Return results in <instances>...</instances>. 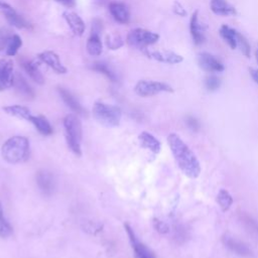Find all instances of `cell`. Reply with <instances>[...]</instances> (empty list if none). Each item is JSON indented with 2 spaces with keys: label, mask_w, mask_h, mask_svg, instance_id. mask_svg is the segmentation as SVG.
<instances>
[{
  "label": "cell",
  "mask_w": 258,
  "mask_h": 258,
  "mask_svg": "<svg viewBox=\"0 0 258 258\" xmlns=\"http://www.w3.org/2000/svg\"><path fill=\"white\" fill-rule=\"evenodd\" d=\"M167 143L182 173L189 178H197L201 173V164L196 154L175 133H170L167 136Z\"/></svg>",
  "instance_id": "cell-1"
},
{
  "label": "cell",
  "mask_w": 258,
  "mask_h": 258,
  "mask_svg": "<svg viewBox=\"0 0 258 258\" xmlns=\"http://www.w3.org/2000/svg\"><path fill=\"white\" fill-rule=\"evenodd\" d=\"M2 157L8 163L25 161L29 156V142L23 136H13L5 141L1 148Z\"/></svg>",
  "instance_id": "cell-2"
},
{
  "label": "cell",
  "mask_w": 258,
  "mask_h": 258,
  "mask_svg": "<svg viewBox=\"0 0 258 258\" xmlns=\"http://www.w3.org/2000/svg\"><path fill=\"white\" fill-rule=\"evenodd\" d=\"M63 126L66 130L67 143L71 150L80 156L82 154V123L77 115L69 114L63 119Z\"/></svg>",
  "instance_id": "cell-3"
},
{
  "label": "cell",
  "mask_w": 258,
  "mask_h": 258,
  "mask_svg": "<svg viewBox=\"0 0 258 258\" xmlns=\"http://www.w3.org/2000/svg\"><path fill=\"white\" fill-rule=\"evenodd\" d=\"M93 115L101 125L106 127L118 126L121 120V110L119 107L101 102L95 103Z\"/></svg>",
  "instance_id": "cell-4"
},
{
  "label": "cell",
  "mask_w": 258,
  "mask_h": 258,
  "mask_svg": "<svg viewBox=\"0 0 258 258\" xmlns=\"http://www.w3.org/2000/svg\"><path fill=\"white\" fill-rule=\"evenodd\" d=\"M159 39V35L153 31L144 28L132 29L127 35V43L133 47L145 48L154 44Z\"/></svg>",
  "instance_id": "cell-5"
},
{
  "label": "cell",
  "mask_w": 258,
  "mask_h": 258,
  "mask_svg": "<svg viewBox=\"0 0 258 258\" xmlns=\"http://www.w3.org/2000/svg\"><path fill=\"white\" fill-rule=\"evenodd\" d=\"M134 91L140 97H150L162 92L172 93L173 89L168 84L163 82L141 80L135 85Z\"/></svg>",
  "instance_id": "cell-6"
},
{
  "label": "cell",
  "mask_w": 258,
  "mask_h": 258,
  "mask_svg": "<svg viewBox=\"0 0 258 258\" xmlns=\"http://www.w3.org/2000/svg\"><path fill=\"white\" fill-rule=\"evenodd\" d=\"M124 227L129 236V239H130V242L132 245V249L134 251L135 258H156L153 251H151L146 245H144L143 243H141L137 240L132 228L128 224H125Z\"/></svg>",
  "instance_id": "cell-7"
},
{
  "label": "cell",
  "mask_w": 258,
  "mask_h": 258,
  "mask_svg": "<svg viewBox=\"0 0 258 258\" xmlns=\"http://www.w3.org/2000/svg\"><path fill=\"white\" fill-rule=\"evenodd\" d=\"M13 61L9 58L0 59V91H5L13 86Z\"/></svg>",
  "instance_id": "cell-8"
},
{
  "label": "cell",
  "mask_w": 258,
  "mask_h": 258,
  "mask_svg": "<svg viewBox=\"0 0 258 258\" xmlns=\"http://www.w3.org/2000/svg\"><path fill=\"white\" fill-rule=\"evenodd\" d=\"M198 63L202 70L208 73H221L225 70L224 64L209 52H201L198 55Z\"/></svg>",
  "instance_id": "cell-9"
},
{
  "label": "cell",
  "mask_w": 258,
  "mask_h": 258,
  "mask_svg": "<svg viewBox=\"0 0 258 258\" xmlns=\"http://www.w3.org/2000/svg\"><path fill=\"white\" fill-rule=\"evenodd\" d=\"M222 241L224 243V245L229 249L231 250L233 253L239 255V256H242V257H250L253 255L251 249L249 248V246L236 239L235 237H232V236H229V235H225L223 238H222Z\"/></svg>",
  "instance_id": "cell-10"
},
{
  "label": "cell",
  "mask_w": 258,
  "mask_h": 258,
  "mask_svg": "<svg viewBox=\"0 0 258 258\" xmlns=\"http://www.w3.org/2000/svg\"><path fill=\"white\" fill-rule=\"evenodd\" d=\"M146 54L150 58L168 64L179 63L183 60L181 55L169 50H146Z\"/></svg>",
  "instance_id": "cell-11"
},
{
  "label": "cell",
  "mask_w": 258,
  "mask_h": 258,
  "mask_svg": "<svg viewBox=\"0 0 258 258\" xmlns=\"http://www.w3.org/2000/svg\"><path fill=\"white\" fill-rule=\"evenodd\" d=\"M38 58L47 64L49 68H51L55 73L57 74H66L67 73V68L61 63L58 55L50 50H45L42 51L38 54Z\"/></svg>",
  "instance_id": "cell-12"
},
{
  "label": "cell",
  "mask_w": 258,
  "mask_h": 258,
  "mask_svg": "<svg viewBox=\"0 0 258 258\" xmlns=\"http://www.w3.org/2000/svg\"><path fill=\"white\" fill-rule=\"evenodd\" d=\"M36 183L39 189L44 195H51L55 187V180L53 175L47 170H40L36 174Z\"/></svg>",
  "instance_id": "cell-13"
},
{
  "label": "cell",
  "mask_w": 258,
  "mask_h": 258,
  "mask_svg": "<svg viewBox=\"0 0 258 258\" xmlns=\"http://www.w3.org/2000/svg\"><path fill=\"white\" fill-rule=\"evenodd\" d=\"M63 19L66 20L67 24L70 26L71 30L74 32V34L81 36L83 35L85 31V23L83 19L75 12L73 11H64L62 13Z\"/></svg>",
  "instance_id": "cell-14"
},
{
  "label": "cell",
  "mask_w": 258,
  "mask_h": 258,
  "mask_svg": "<svg viewBox=\"0 0 258 258\" xmlns=\"http://www.w3.org/2000/svg\"><path fill=\"white\" fill-rule=\"evenodd\" d=\"M109 10L113 18L119 23H127L130 20V12L128 7L121 2H111L109 4Z\"/></svg>",
  "instance_id": "cell-15"
},
{
  "label": "cell",
  "mask_w": 258,
  "mask_h": 258,
  "mask_svg": "<svg viewBox=\"0 0 258 258\" xmlns=\"http://www.w3.org/2000/svg\"><path fill=\"white\" fill-rule=\"evenodd\" d=\"M189 31H190V35L192 38V41L197 44L200 45L202 43H204L206 36H205V32L204 29L202 27V25L199 22V14L198 11H195L190 17V21H189Z\"/></svg>",
  "instance_id": "cell-16"
},
{
  "label": "cell",
  "mask_w": 258,
  "mask_h": 258,
  "mask_svg": "<svg viewBox=\"0 0 258 258\" xmlns=\"http://www.w3.org/2000/svg\"><path fill=\"white\" fill-rule=\"evenodd\" d=\"M58 93H59L62 101L66 103V105L68 107H70L75 113H77L78 115H81V116L87 115L86 110L83 108V106L79 103V101L75 98V96L70 91H68L63 88H59Z\"/></svg>",
  "instance_id": "cell-17"
},
{
  "label": "cell",
  "mask_w": 258,
  "mask_h": 258,
  "mask_svg": "<svg viewBox=\"0 0 258 258\" xmlns=\"http://www.w3.org/2000/svg\"><path fill=\"white\" fill-rule=\"evenodd\" d=\"M138 139L140 141V144L142 147L149 149L153 153H159L161 149V144L157 138H155L152 134L149 132L143 131L139 134Z\"/></svg>",
  "instance_id": "cell-18"
},
{
  "label": "cell",
  "mask_w": 258,
  "mask_h": 258,
  "mask_svg": "<svg viewBox=\"0 0 258 258\" xmlns=\"http://www.w3.org/2000/svg\"><path fill=\"white\" fill-rule=\"evenodd\" d=\"M210 6L212 11L217 15L229 16L236 14L235 8L230 5L226 0H211Z\"/></svg>",
  "instance_id": "cell-19"
},
{
  "label": "cell",
  "mask_w": 258,
  "mask_h": 258,
  "mask_svg": "<svg viewBox=\"0 0 258 258\" xmlns=\"http://www.w3.org/2000/svg\"><path fill=\"white\" fill-rule=\"evenodd\" d=\"M21 66L23 70L26 72V74L30 77L32 81H34L38 85H42L44 83V78L42 74L40 73L38 67L32 61L28 59H23L21 61Z\"/></svg>",
  "instance_id": "cell-20"
},
{
  "label": "cell",
  "mask_w": 258,
  "mask_h": 258,
  "mask_svg": "<svg viewBox=\"0 0 258 258\" xmlns=\"http://www.w3.org/2000/svg\"><path fill=\"white\" fill-rule=\"evenodd\" d=\"M3 110L11 116H15L17 118H20V119H23V120H26L29 122L33 116V115H31L28 108H26L24 106H20V105L6 106V107H3Z\"/></svg>",
  "instance_id": "cell-21"
},
{
  "label": "cell",
  "mask_w": 258,
  "mask_h": 258,
  "mask_svg": "<svg viewBox=\"0 0 258 258\" xmlns=\"http://www.w3.org/2000/svg\"><path fill=\"white\" fill-rule=\"evenodd\" d=\"M13 86L15 87L16 91L23 95L26 98H33L34 93L31 87L27 84L25 79L21 75H16L14 76V83Z\"/></svg>",
  "instance_id": "cell-22"
},
{
  "label": "cell",
  "mask_w": 258,
  "mask_h": 258,
  "mask_svg": "<svg viewBox=\"0 0 258 258\" xmlns=\"http://www.w3.org/2000/svg\"><path fill=\"white\" fill-rule=\"evenodd\" d=\"M103 46L101 42V38L98 33H92L87 41V51L92 56H98L102 53Z\"/></svg>",
  "instance_id": "cell-23"
},
{
  "label": "cell",
  "mask_w": 258,
  "mask_h": 258,
  "mask_svg": "<svg viewBox=\"0 0 258 258\" xmlns=\"http://www.w3.org/2000/svg\"><path fill=\"white\" fill-rule=\"evenodd\" d=\"M237 34L238 32L235 29L229 27L228 25H222L220 28L221 37L228 43V45L232 49L237 48Z\"/></svg>",
  "instance_id": "cell-24"
},
{
  "label": "cell",
  "mask_w": 258,
  "mask_h": 258,
  "mask_svg": "<svg viewBox=\"0 0 258 258\" xmlns=\"http://www.w3.org/2000/svg\"><path fill=\"white\" fill-rule=\"evenodd\" d=\"M30 122L34 125V127L42 134V135H50L52 133V128L48 122V120L42 116H32Z\"/></svg>",
  "instance_id": "cell-25"
},
{
  "label": "cell",
  "mask_w": 258,
  "mask_h": 258,
  "mask_svg": "<svg viewBox=\"0 0 258 258\" xmlns=\"http://www.w3.org/2000/svg\"><path fill=\"white\" fill-rule=\"evenodd\" d=\"M216 201H217L219 207L221 208L222 212H224V213L228 212L233 204V198H232L231 194L227 189H224V188L220 189V191L218 192V195L216 197Z\"/></svg>",
  "instance_id": "cell-26"
},
{
  "label": "cell",
  "mask_w": 258,
  "mask_h": 258,
  "mask_svg": "<svg viewBox=\"0 0 258 258\" xmlns=\"http://www.w3.org/2000/svg\"><path fill=\"white\" fill-rule=\"evenodd\" d=\"M4 16L6 20L9 22V24H11L16 28H27L29 26L27 21L21 15H19L15 10L5 13Z\"/></svg>",
  "instance_id": "cell-27"
},
{
  "label": "cell",
  "mask_w": 258,
  "mask_h": 258,
  "mask_svg": "<svg viewBox=\"0 0 258 258\" xmlns=\"http://www.w3.org/2000/svg\"><path fill=\"white\" fill-rule=\"evenodd\" d=\"M21 45H22L21 37L19 35H17V34L11 35V37H10L8 43H7V46L5 48L6 49V54L8 56L15 55Z\"/></svg>",
  "instance_id": "cell-28"
},
{
  "label": "cell",
  "mask_w": 258,
  "mask_h": 258,
  "mask_svg": "<svg viewBox=\"0 0 258 258\" xmlns=\"http://www.w3.org/2000/svg\"><path fill=\"white\" fill-rule=\"evenodd\" d=\"M93 70L98 72V73H101V74L105 75L112 82L117 81V77H116L115 73L113 71H111L110 68L104 62H95L94 66H93Z\"/></svg>",
  "instance_id": "cell-29"
},
{
  "label": "cell",
  "mask_w": 258,
  "mask_h": 258,
  "mask_svg": "<svg viewBox=\"0 0 258 258\" xmlns=\"http://www.w3.org/2000/svg\"><path fill=\"white\" fill-rule=\"evenodd\" d=\"M12 227L7 222V220L4 218L3 215V209L2 205L0 203V237L1 238H7L12 234Z\"/></svg>",
  "instance_id": "cell-30"
},
{
  "label": "cell",
  "mask_w": 258,
  "mask_h": 258,
  "mask_svg": "<svg viewBox=\"0 0 258 258\" xmlns=\"http://www.w3.org/2000/svg\"><path fill=\"white\" fill-rule=\"evenodd\" d=\"M188 237L187 230L182 225H176L173 230V239L176 243L182 244Z\"/></svg>",
  "instance_id": "cell-31"
},
{
  "label": "cell",
  "mask_w": 258,
  "mask_h": 258,
  "mask_svg": "<svg viewBox=\"0 0 258 258\" xmlns=\"http://www.w3.org/2000/svg\"><path fill=\"white\" fill-rule=\"evenodd\" d=\"M237 47L240 48L241 52H242L245 56H247V57L250 56V50H251L250 44H249L248 40L246 39V37H245L244 35L240 34L239 32H238V34H237Z\"/></svg>",
  "instance_id": "cell-32"
},
{
  "label": "cell",
  "mask_w": 258,
  "mask_h": 258,
  "mask_svg": "<svg viewBox=\"0 0 258 258\" xmlns=\"http://www.w3.org/2000/svg\"><path fill=\"white\" fill-rule=\"evenodd\" d=\"M220 86H221V80L215 75H211L207 77L205 80V87L210 92H214L218 90Z\"/></svg>",
  "instance_id": "cell-33"
},
{
  "label": "cell",
  "mask_w": 258,
  "mask_h": 258,
  "mask_svg": "<svg viewBox=\"0 0 258 258\" xmlns=\"http://www.w3.org/2000/svg\"><path fill=\"white\" fill-rule=\"evenodd\" d=\"M106 44L110 49H118L120 46L123 45V40L120 35L111 34V35L107 36Z\"/></svg>",
  "instance_id": "cell-34"
},
{
  "label": "cell",
  "mask_w": 258,
  "mask_h": 258,
  "mask_svg": "<svg viewBox=\"0 0 258 258\" xmlns=\"http://www.w3.org/2000/svg\"><path fill=\"white\" fill-rule=\"evenodd\" d=\"M185 124L186 126L194 132H198L201 128V125H200V122L198 121V119L194 116H187L185 118Z\"/></svg>",
  "instance_id": "cell-35"
},
{
  "label": "cell",
  "mask_w": 258,
  "mask_h": 258,
  "mask_svg": "<svg viewBox=\"0 0 258 258\" xmlns=\"http://www.w3.org/2000/svg\"><path fill=\"white\" fill-rule=\"evenodd\" d=\"M153 225H154L155 230L160 234H167L169 232V226L160 220L155 219L153 222Z\"/></svg>",
  "instance_id": "cell-36"
},
{
  "label": "cell",
  "mask_w": 258,
  "mask_h": 258,
  "mask_svg": "<svg viewBox=\"0 0 258 258\" xmlns=\"http://www.w3.org/2000/svg\"><path fill=\"white\" fill-rule=\"evenodd\" d=\"M11 35L9 34V31L6 29L0 30V50L7 46V43L10 39Z\"/></svg>",
  "instance_id": "cell-37"
},
{
  "label": "cell",
  "mask_w": 258,
  "mask_h": 258,
  "mask_svg": "<svg viewBox=\"0 0 258 258\" xmlns=\"http://www.w3.org/2000/svg\"><path fill=\"white\" fill-rule=\"evenodd\" d=\"M173 11H174L175 14H177V15H179V16H185V15H186V11L184 10V8H183L178 2H175V3H174Z\"/></svg>",
  "instance_id": "cell-38"
},
{
  "label": "cell",
  "mask_w": 258,
  "mask_h": 258,
  "mask_svg": "<svg viewBox=\"0 0 258 258\" xmlns=\"http://www.w3.org/2000/svg\"><path fill=\"white\" fill-rule=\"evenodd\" d=\"M13 10H14V8L12 6H10L8 3L0 0V11L3 14H5L7 12H10V11H13Z\"/></svg>",
  "instance_id": "cell-39"
},
{
  "label": "cell",
  "mask_w": 258,
  "mask_h": 258,
  "mask_svg": "<svg viewBox=\"0 0 258 258\" xmlns=\"http://www.w3.org/2000/svg\"><path fill=\"white\" fill-rule=\"evenodd\" d=\"M55 1L67 7H74L76 5V0H55Z\"/></svg>",
  "instance_id": "cell-40"
},
{
  "label": "cell",
  "mask_w": 258,
  "mask_h": 258,
  "mask_svg": "<svg viewBox=\"0 0 258 258\" xmlns=\"http://www.w3.org/2000/svg\"><path fill=\"white\" fill-rule=\"evenodd\" d=\"M250 74H251V77L254 80V82L256 84H258V70L257 69H251Z\"/></svg>",
  "instance_id": "cell-41"
},
{
  "label": "cell",
  "mask_w": 258,
  "mask_h": 258,
  "mask_svg": "<svg viewBox=\"0 0 258 258\" xmlns=\"http://www.w3.org/2000/svg\"><path fill=\"white\" fill-rule=\"evenodd\" d=\"M255 56H256V60L258 62V48L256 49V52H255Z\"/></svg>",
  "instance_id": "cell-42"
}]
</instances>
